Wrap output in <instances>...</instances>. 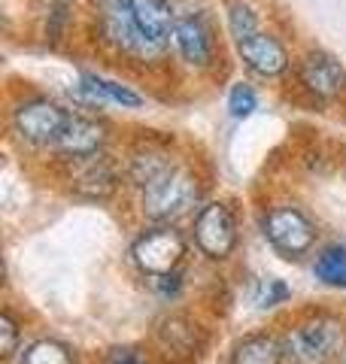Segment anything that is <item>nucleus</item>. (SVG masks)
<instances>
[{
  "mask_svg": "<svg viewBox=\"0 0 346 364\" xmlns=\"http://www.w3.org/2000/svg\"><path fill=\"white\" fill-rule=\"evenodd\" d=\"M346 346V328L334 313H307L283 334L285 361L334 364Z\"/></svg>",
  "mask_w": 346,
  "mask_h": 364,
  "instance_id": "1",
  "label": "nucleus"
},
{
  "mask_svg": "<svg viewBox=\"0 0 346 364\" xmlns=\"http://www.w3.org/2000/svg\"><path fill=\"white\" fill-rule=\"evenodd\" d=\"M201 195H204V188H201L198 173L186 164H173L164 176L140 191V207L149 222L173 225L198 207Z\"/></svg>",
  "mask_w": 346,
  "mask_h": 364,
  "instance_id": "2",
  "label": "nucleus"
},
{
  "mask_svg": "<svg viewBox=\"0 0 346 364\" xmlns=\"http://www.w3.org/2000/svg\"><path fill=\"white\" fill-rule=\"evenodd\" d=\"M98 33L115 52L131 55L137 61H158L161 55H164L137 28V18L131 13V0H98Z\"/></svg>",
  "mask_w": 346,
  "mask_h": 364,
  "instance_id": "3",
  "label": "nucleus"
},
{
  "mask_svg": "<svg viewBox=\"0 0 346 364\" xmlns=\"http://www.w3.org/2000/svg\"><path fill=\"white\" fill-rule=\"evenodd\" d=\"M73 112H67L61 104L49 97H28L13 109V134L21 143L37 146V149H52L58 136L67 128Z\"/></svg>",
  "mask_w": 346,
  "mask_h": 364,
  "instance_id": "4",
  "label": "nucleus"
},
{
  "mask_svg": "<svg viewBox=\"0 0 346 364\" xmlns=\"http://www.w3.org/2000/svg\"><path fill=\"white\" fill-rule=\"evenodd\" d=\"M131 258L146 277H173L186 258V237L173 225H155L143 231L131 246Z\"/></svg>",
  "mask_w": 346,
  "mask_h": 364,
  "instance_id": "5",
  "label": "nucleus"
},
{
  "mask_svg": "<svg viewBox=\"0 0 346 364\" xmlns=\"http://www.w3.org/2000/svg\"><path fill=\"white\" fill-rule=\"evenodd\" d=\"M261 231L276 252L285 258H301L316 246V225L298 207H273L264 213Z\"/></svg>",
  "mask_w": 346,
  "mask_h": 364,
  "instance_id": "6",
  "label": "nucleus"
},
{
  "mask_svg": "<svg viewBox=\"0 0 346 364\" xmlns=\"http://www.w3.org/2000/svg\"><path fill=\"white\" fill-rule=\"evenodd\" d=\"M237 240V219L225 200H213L201 207L198 219H194V246L201 249V255L210 261H225L234 255Z\"/></svg>",
  "mask_w": 346,
  "mask_h": 364,
  "instance_id": "7",
  "label": "nucleus"
},
{
  "mask_svg": "<svg viewBox=\"0 0 346 364\" xmlns=\"http://www.w3.org/2000/svg\"><path fill=\"white\" fill-rule=\"evenodd\" d=\"M67 182H70V191L76 198L110 200L115 191H119L122 170L110 155L98 152V155H88V158H73Z\"/></svg>",
  "mask_w": 346,
  "mask_h": 364,
  "instance_id": "8",
  "label": "nucleus"
},
{
  "mask_svg": "<svg viewBox=\"0 0 346 364\" xmlns=\"http://www.w3.org/2000/svg\"><path fill=\"white\" fill-rule=\"evenodd\" d=\"M298 85L316 100H334L346 91V70L334 55L313 49L298 61Z\"/></svg>",
  "mask_w": 346,
  "mask_h": 364,
  "instance_id": "9",
  "label": "nucleus"
},
{
  "mask_svg": "<svg viewBox=\"0 0 346 364\" xmlns=\"http://www.w3.org/2000/svg\"><path fill=\"white\" fill-rule=\"evenodd\" d=\"M237 55L246 70H252L261 79H280L288 70V64H292L285 46L273 33H264V31L252 33L243 43H237Z\"/></svg>",
  "mask_w": 346,
  "mask_h": 364,
  "instance_id": "10",
  "label": "nucleus"
},
{
  "mask_svg": "<svg viewBox=\"0 0 346 364\" xmlns=\"http://www.w3.org/2000/svg\"><path fill=\"white\" fill-rule=\"evenodd\" d=\"M107 140H110V128L103 122L88 119V116H70L67 128L52 146V152L61 155L64 161H73V158H88V155L103 152Z\"/></svg>",
  "mask_w": 346,
  "mask_h": 364,
  "instance_id": "11",
  "label": "nucleus"
},
{
  "mask_svg": "<svg viewBox=\"0 0 346 364\" xmlns=\"http://www.w3.org/2000/svg\"><path fill=\"white\" fill-rule=\"evenodd\" d=\"M173 49L179 52V58L189 67H210L216 58V40L210 25L201 16H182L173 25Z\"/></svg>",
  "mask_w": 346,
  "mask_h": 364,
  "instance_id": "12",
  "label": "nucleus"
},
{
  "mask_svg": "<svg viewBox=\"0 0 346 364\" xmlns=\"http://www.w3.org/2000/svg\"><path fill=\"white\" fill-rule=\"evenodd\" d=\"M155 340H158L161 352L173 361L194 358L201 352V343H204L198 325H194L189 316H179V313H170V316L161 318L155 325Z\"/></svg>",
  "mask_w": 346,
  "mask_h": 364,
  "instance_id": "13",
  "label": "nucleus"
},
{
  "mask_svg": "<svg viewBox=\"0 0 346 364\" xmlns=\"http://www.w3.org/2000/svg\"><path fill=\"white\" fill-rule=\"evenodd\" d=\"M177 164L173 155L158 143H140L134 146L131 155H128V164H125V179L131 182L137 191L149 188L155 179H161L167 170Z\"/></svg>",
  "mask_w": 346,
  "mask_h": 364,
  "instance_id": "14",
  "label": "nucleus"
},
{
  "mask_svg": "<svg viewBox=\"0 0 346 364\" xmlns=\"http://www.w3.org/2000/svg\"><path fill=\"white\" fill-rule=\"evenodd\" d=\"M131 13L143 37L155 43L161 52H167L173 43V25H177V16L167 0H131Z\"/></svg>",
  "mask_w": 346,
  "mask_h": 364,
  "instance_id": "15",
  "label": "nucleus"
},
{
  "mask_svg": "<svg viewBox=\"0 0 346 364\" xmlns=\"http://www.w3.org/2000/svg\"><path fill=\"white\" fill-rule=\"evenodd\" d=\"M76 91L88 100V104H95V107L112 104V107H122V109H140L146 104L143 95H137L134 88L115 82V79L100 76V73H83V76H79Z\"/></svg>",
  "mask_w": 346,
  "mask_h": 364,
  "instance_id": "16",
  "label": "nucleus"
},
{
  "mask_svg": "<svg viewBox=\"0 0 346 364\" xmlns=\"http://www.w3.org/2000/svg\"><path fill=\"white\" fill-rule=\"evenodd\" d=\"M285 349L283 337L273 334H249L231 352V364H283Z\"/></svg>",
  "mask_w": 346,
  "mask_h": 364,
  "instance_id": "17",
  "label": "nucleus"
},
{
  "mask_svg": "<svg viewBox=\"0 0 346 364\" xmlns=\"http://www.w3.org/2000/svg\"><path fill=\"white\" fill-rule=\"evenodd\" d=\"M313 273L319 282H325L331 289H346V246H328L322 249Z\"/></svg>",
  "mask_w": 346,
  "mask_h": 364,
  "instance_id": "18",
  "label": "nucleus"
},
{
  "mask_svg": "<svg viewBox=\"0 0 346 364\" xmlns=\"http://www.w3.org/2000/svg\"><path fill=\"white\" fill-rule=\"evenodd\" d=\"M21 364H76V352L61 340H37L21 352Z\"/></svg>",
  "mask_w": 346,
  "mask_h": 364,
  "instance_id": "19",
  "label": "nucleus"
},
{
  "mask_svg": "<svg viewBox=\"0 0 346 364\" xmlns=\"http://www.w3.org/2000/svg\"><path fill=\"white\" fill-rule=\"evenodd\" d=\"M228 31L237 43L249 40L252 33H258V13L256 6L246 0H231L228 4Z\"/></svg>",
  "mask_w": 346,
  "mask_h": 364,
  "instance_id": "20",
  "label": "nucleus"
},
{
  "mask_svg": "<svg viewBox=\"0 0 346 364\" xmlns=\"http://www.w3.org/2000/svg\"><path fill=\"white\" fill-rule=\"evenodd\" d=\"M256 109H258V95L252 91V85L237 82L234 88H231V95H228V112L231 116L234 119H249Z\"/></svg>",
  "mask_w": 346,
  "mask_h": 364,
  "instance_id": "21",
  "label": "nucleus"
},
{
  "mask_svg": "<svg viewBox=\"0 0 346 364\" xmlns=\"http://www.w3.org/2000/svg\"><path fill=\"white\" fill-rule=\"evenodd\" d=\"M70 13H73V0H52L49 4V21H46V40L52 46L64 37V28L70 21Z\"/></svg>",
  "mask_w": 346,
  "mask_h": 364,
  "instance_id": "22",
  "label": "nucleus"
},
{
  "mask_svg": "<svg viewBox=\"0 0 346 364\" xmlns=\"http://www.w3.org/2000/svg\"><path fill=\"white\" fill-rule=\"evenodd\" d=\"M288 298V289L283 286L280 279H264L258 286V294H256V306H261V310H268V306H276L283 304Z\"/></svg>",
  "mask_w": 346,
  "mask_h": 364,
  "instance_id": "23",
  "label": "nucleus"
},
{
  "mask_svg": "<svg viewBox=\"0 0 346 364\" xmlns=\"http://www.w3.org/2000/svg\"><path fill=\"white\" fill-rule=\"evenodd\" d=\"M0 337H4V343H0V355L4 358H13V352L19 346V322H16V316L13 313H4V318H0Z\"/></svg>",
  "mask_w": 346,
  "mask_h": 364,
  "instance_id": "24",
  "label": "nucleus"
},
{
  "mask_svg": "<svg viewBox=\"0 0 346 364\" xmlns=\"http://www.w3.org/2000/svg\"><path fill=\"white\" fill-rule=\"evenodd\" d=\"M110 364H140V358H137L134 352H125L122 349V352H115V355L110 358Z\"/></svg>",
  "mask_w": 346,
  "mask_h": 364,
  "instance_id": "25",
  "label": "nucleus"
}]
</instances>
